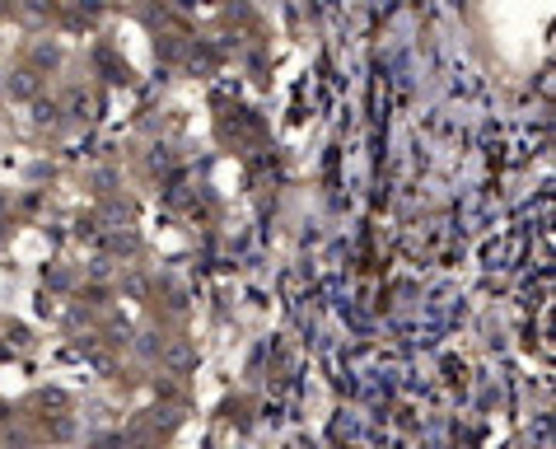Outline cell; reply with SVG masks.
Returning <instances> with one entry per match:
<instances>
[{
	"label": "cell",
	"instance_id": "obj_1",
	"mask_svg": "<svg viewBox=\"0 0 556 449\" xmlns=\"http://www.w3.org/2000/svg\"><path fill=\"white\" fill-rule=\"evenodd\" d=\"M34 89H38V80H34L28 71H20V80H10V95H20V99H28Z\"/></svg>",
	"mask_w": 556,
	"mask_h": 449
}]
</instances>
